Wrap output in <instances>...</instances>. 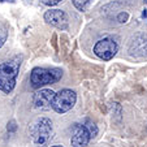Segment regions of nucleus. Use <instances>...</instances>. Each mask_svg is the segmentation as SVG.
<instances>
[{
  "label": "nucleus",
  "instance_id": "nucleus-1",
  "mask_svg": "<svg viewBox=\"0 0 147 147\" xmlns=\"http://www.w3.org/2000/svg\"><path fill=\"white\" fill-rule=\"evenodd\" d=\"M21 61H22V56L17 55L3 64H0V90L4 94H11L16 87Z\"/></svg>",
  "mask_w": 147,
  "mask_h": 147
},
{
  "label": "nucleus",
  "instance_id": "nucleus-2",
  "mask_svg": "<svg viewBox=\"0 0 147 147\" xmlns=\"http://www.w3.org/2000/svg\"><path fill=\"white\" fill-rule=\"evenodd\" d=\"M61 77L63 72L57 68H34L30 74V83L34 89H40L46 85L57 82Z\"/></svg>",
  "mask_w": 147,
  "mask_h": 147
},
{
  "label": "nucleus",
  "instance_id": "nucleus-3",
  "mask_svg": "<svg viewBox=\"0 0 147 147\" xmlns=\"http://www.w3.org/2000/svg\"><path fill=\"white\" fill-rule=\"evenodd\" d=\"M30 136L35 146H45L52 137V121L47 117L36 119L30 125Z\"/></svg>",
  "mask_w": 147,
  "mask_h": 147
},
{
  "label": "nucleus",
  "instance_id": "nucleus-4",
  "mask_svg": "<svg viewBox=\"0 0 147 147\" xmlns=\"http://www.w3.org/2000/svg\"><path fill=\"white\" fill-rule=\"evenodd\" d=\"M76 102H77V94L70 89H63L59 92H55L51 107L55 112L63 115L70 111L74 107Z\"/></svg>",
  "mask_w": 147,
  "mask_h": 147
},
{
  "label": "nucleus",
  "instance_id": "nucleus-5",
  "mask_svg": "<svg viewBox=\"0 0 147 147\" xmlns=\"http://www.w3.org/2000/svg\"><path fill=\"white\" fill-rule=\"evenodd\" d=\"M119 46L113 38H103L94 46V53L102 60H111L116 55Z\"/></svg>",
  "mask_w": 147,
  "mask_h": 147
},
{
  "label": "nucleus",
  "instance_id": "nucleus-6",
  "mask_svg": "<svg viewBox=\"0 0 147 147\" xmlns=\"http://www.w3.org/2000/svg\"><path fill=\"white\" fill-rule=\"evenodd\" d=\"M45 21L51 26L60 29V30H67L68 29V16L64 11L61 9H50L45 13Z\"/></svg>",
  "mask_w": 147,
  "mask_h": 147
},
{
  "label": "nucleus",
  "instance_id": "nucleus-7",
  "mask_svg": "<svg viewBox=\"0 0 147 147\" xmlns=\"http://www.w3.org/2000/svg\"><path fill=\"white\" fill-rule=\"evenodd\" d=\"M90 139V133L86 129L85 125H76L74 126V131H73V136L70 138V144L72 147H86L89 144Z\"/></svg>",
  "mask_w": 147,
  "mask_h": 147
},
{
  "label": "nucleus",
  "instance_id": "nucleus-8",
  "mask_svg": "<svg viewBox=\"0 0 147 147\" xmlns=\"http://www.w3.org/2000/svg\"><path fill=\"white\" fill-rule=\"evenodd\" d=\"M53 95L55 92L50 89H40L34 94L33 96V103L35 108H40V109H48L51 107L52 103Z\"/></svg>",
  "mask_w": 147,
  "mask_h": 147
},
{
  "label": "nucleus",
  "instance_id": "nucleus-9",
  "mask_svg": "<svg viewBox=\"0 0 147 147\" xmlns=\"http://www.w3.org/2000/svg\"><path fill=\"white\" fill-rule=\"evenodd\" d=\"M72 1H73V5H74L78 11L82 12V11H86L87 5L90 4L91 0H72Z\"/></svg>",
  "mask_w": 147,
  "mask_h": 147
},
{
  "label": "nucleus",
  "instance_id": "nucleus-10",
  "mask_svg": "<svg viewBox=\"0 0 147 147\" xmlns=\"http://www.w3.org/2000/svg\"><path fill=\"white\" fill-rule=\"evenodd\" d=\"M86 129L89 130V133H90V137L91 138H94V137H96V134H98V128H96V125L94 124L92 121H90V120H87L86 121Z\"/></svg>",
  "mask_w": 147,
  "mask_h": 147
},
{
  "label": "nucleus",
  "instance_id": "nucleus-11",
  "mask_svg": "<svg viewBox=\"0 0 147 147\" xmlns=\"http://www.w3.org/2000/svg\"><path fill=\"white\" fill-rule=\"evenodd\" d=\"M7 38H8V30H7V28L3 24H0V48L4 46Z\"/></svg>",
  "mask_w": 147,
  "mask_h": 147
},
{
  "label": "nucleus",
  "instance_id": "nucleus-12",
  "mask_svg": "<svg viewBox=\"0 0 147 147\" xmlns=\"http://www.w3.org/2000/svg\"><path fill=\"white\" fill-rule=\"evenodd\" d=\"M7 129H8L9 133H14L17 129V125H16V121L14 120H12V121L8 122V126H7Z\"/></svg>",
  "mask_w": 147,
  "mask_h": 147
},
{
  "label": "nucleus",
  "instance_id": "nucleus-13",
  "mask_svg": "<svg viewBox=\"0 0 147 147\" xmlns=\"http://www.w3.org/2000/svg\"><path fill=\"white\" fill-rule=\"evenodd\" d=\"M42 3L45 4V5H48V7H53L56 4H59L61 0H40Z\"/></svg>",
  "mask_w": 147,
  "mask_h": 147
},
{
  "label": "nucleus",
  "instance_id": "nucleus-14",
  "mask_svg": "<svg viewBox=\"0 0 147 147\" xmlns=\"http://www.w3.org/2000/svg\"><path fill=\"white\" fill-rule=\"evenodd\" d=\"M128 18H129L128 13H124V12H121V13L117 16V20H119V22H121V24L126 22V21H128Z\"/></svg>",
  "mask_w": 147,
  "mask_h": 147
},
{
  "label": "nucleus",
  "instance_id": "nucleus-15",
  "mask_svg": "<svg viewBox=\"0 0 147 147\" xmlns=\"http://www.w3.org/2000/svg\"><path fill=\"white\" fill-rule=\"evenodd\" d=\"M51 147H63V146H60V144H55V146H51Z\"/></svg>",
  "mask_w": 147,
  "mask_h": 147
},
{
  "label": "nucleus",
  "instance_id": "nucleus-16",
  "mask_svg": "<svg viewBox=\"0 0 147 147\" xmlns=\"http://www.w3.org/2000/svg\"><path fill=\"white\" fill-rule=\"evenodd\" d=\"M144 4H147V0H144Z\"/></svg>",
  "mask_w": 147,
  "mask_h": 147
},
{
  "label": "nucleus",
  "instance_id": "nucleus-17",
  "mask_svg": "<svg viewBox=\"0 0 147 147\" xmlns=\"http://www.w3.org/2000/svg\"><path fill=\"white\" fill-rule=\"evenodd\" d=\"M0 1H5V0H0Z\"/></svg>",
  "mask_w": 147,
  "mask_h": 147
}]
</instances>
